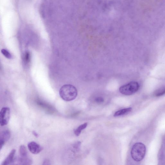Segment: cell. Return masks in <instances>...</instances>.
<instances>
[{
  "mask_svg": "<svg viewBox=\"0 0 165 165\" xmlns=\"http://www.w3.org/2000/svg\"><path fill=\"white\" fill-rule=\"evenodd\" d=\"M59 94L61 98L64 101H70L76 98L78 95V91L73 85H65L60 88Z\"/></svg>",
  "mask_w": 165,
  "mask_h": 165,
  "instance_id": "cell-1",
  "label": "cell"
},
{
  "mask_svg": "<svg viewBox=\"0 0 165 165\" xmlns=\"http://www.w3.org/2000/svg\"><path fill=\"white\" fill-rule=\"evenodd\" d=\"M146 152V147L143 144L141 143H135L131 150V157L135 161L140 162L145 157Z\"/></svg>",
  "mask_w": 165,
  "mask_h": 165,
  "instance_id": "cell-2",
  "label": "cell"
},
{
  "mask_svg": "<svg viewBox=\"0 0 165 165\" xmlns=\"http://www.w3.org/2000/svg\"><path fill=\"white\" fill-rule=\"evenodd\" d=\"M139 85L137 82L132 81L124 85L119 88V92L123 95L130 96L137 92L139 90Z\"/></svg>",
  "mask_w": 165,
  "mask_h": 165,
  "instance_id": "cell-3",
  "label": "cell"
},
{
  "mask_svg": "<svg viewBox=\"0 0 165 165\" xmlns=\"http://www.w3.org/2000/svg\"><path fill=\"white\" fill-rule=\"evenodd\" d=\"M10 117V110L9 108L4 107L2 108L0 113V124L1 126L8 124Z\"/></svg>",
  "mask_w": 165,
  "mask_h": 165,
  "instance_id": "cell-4",
  "label": "cell"
},
{
  "mask_svg": "<svg viewBox=\"0 0 165 165\" xmlns=\"http://www.w3.org/2000/svg\"><path fill=\"white\" fill-rule=\"evenodd\" d=\"M29 151L32 154H37L42 151L43 148L39 144L35 142L29 143L28 145Z\"/></svg>",
  "mask_w": 165,
  "mask_h": 165,
  "instance_id": "cell-5",
  "label": "cell"
},
{
  "mask_svg": "<svg viewBox=\"0 0 165 165\" xmlns=\"http://www.w3.org/2000/svg\"><path fill=\"white\" fill-rule=\"evenodd\" d=\"M36 102L37 105L42 108L46 112L51 114L55 112V109L51 105L39 99L37 100Z\"/></svg>",
  "mask_w": 165,
  "mask_h": 165,
  "instance_id": "cell-6",
  "label": "cell"
},
{
  "mask_svg": "<svg viewBox=\"0 0 165 165\" xmlns=\"http://www.w3.org/2000/svg\"><path fill=\"white\" fill-rule=\"evenodd\" d=\"M11 137V133L8 130L3 131L1 132L0 135V147L1 149L6 142L10 139Z\"/></svg>",
  "mask_w": 165,
  "mask_h": 165,
  "instance_id": "cell-7",
  "label": "cell"
},
{
  "mask_svg": "<svg viewBox=\"0 0 165 165\" xmlns=\"http://www.w3.org/2000/svg\"><path fill=\"white\" fill-rule=\"evenodd\" d=\"M16 150L13 149L9 154L8 157L5 159L4 161L3 162L1 165H8L13 164L16 161L15 158V157Z\"/></svg>",
  "mask_w": 165,
  "mask_h": 165,
  "instance_id": "cell-8",
  "label": "cell"
},
{
  "mask_svg": "<svg viewBox=\"0 0 165 165\" xmlns=\"http://www.w3.org/2000/svg\"><path fill=\"white\" fill-rule=\"evenodd\" d=\"M132 108H126L122 109L116 112L114 114V117H117L124 115L128 114L131 111Z\"/></svg>",
  "mask_w": 165,
  "mask_h": 165,
  "instance_id": "cell-9",
  "label": "cell"
},
{
  "mask_svg": "<svg viewBox=\"0 0 165 165\" xmlns=\"http://www.w3.org/2000/svg\"><path fill=\"white\" fill-rule=\"evenodd\" d=\"M19 152L20 155L19 157L23 158L29 157L27 150L24 145H22L20 147Z\"/></svg>",
  "mask_w": 165,
  "mask_h": 165,
  "instance_id": "cell-10",
  "label": "cell"
},
{
  "mask_svg": "<svg viewBox=\"0 0 165 165\" xmlns=\"http://www.w3.org/2000/svg\"><path fill=\"white\" fill-rule=\"evenodd\" d=\"M87 123H85L79 126L78 127L74 130V134L76 136L78 137L80 135L81 131L87 128Z\"/></svg>",
  "mask_w": 165,
  "mask_h": 165,
  "instance_id": "cell-11",
  "label": "cell"
},
{
  "mask_svg": "<svg viewBox=\"0 0 165 165\" xmlns=\"http://www.w3.org/2000/svg\"><path fill=\"white\" fill-rule=\"evenodd\" d=\"M165 94V87H162L156 90L154 93V95L156 97H159L162 96Z\"/></svg>",
  "mask_w": 165,
  "mask_h": 165,
  "instance_id": "cell-12",
  "label": "cell"
},
{
  "mask_svg": "<svg viewBox=\"0 0 165 165\" xmlns=\"http://www.w3.org/2000/svg\"><path fill=\"white\" fill-rule=\"evenodd\" d=\"M23 61L26 64H28L30 62L31 59V56L30 52L26 51L23 55Z\"/></svg>",
  "mask_w": 165,
  "mask_h": 165,
  "instance_id": "cell-13",
  "label": "cell"
},
{
  "mask_svg": "<svg viewBox=\"0 0 165 165\" xmlns=\"http://www.w3.org/2000/svg\"><path fill=\"white\" fill-rule=\"evenodd\" d=\"M1 52L2 54L4 56L8 59H11L12 58L10 53L7 50L5 49H2L1 50Z\"/></svg>",
  "mask_w": 165,
  "mask_h": 165,
  "instance_id": "cell-14",
  "label": "cell"
},
{
  "mask_svg": "<svg viewBox=\"0 0 165 165\" xmlns=\"http://www.w3.org/2000/svg\"><path fill=\"white\" fill-rule=\"evenodd\" d=\"M95 101L98 103H102L104 102V99L101 97H98L96 98Z\"/></svg>",
  "mask_w": 165,
  "mask_h": 165,
  "instance_id": "cell-15",
  "label": "cell"
},
{
  "mask_svg": "<svg viewBox=\"0 0 165 165\" xmlns=\"http://www.w3.org/2000/svg\"><path fill=\"white\" fill-rule=\"evenodd\" d=\"M81 142H78L76 143L74 145V147L76 149H78L79 147L80 146Z\"/></svg>",
  "mask_w": 165,
  "mask_h": 165,
  "instance_id": "cell-16",
  "label": "cell"
},
{
  "mask_svg": "<svg viewBox=\"0 0 165 165\" xmlns=\"http://www.w3.org/2000/svg\"><path fill=\"white\" fill-rule=\"evenodd\" d=\"M50 163V162L49 160H46L44 161L43 163V164H44V165H48V164H49Z\"/></svg>",
  "mask_w": 165,
  "mask_h": 165,
  "instance_id": "cell-17",
  "label": "cell"
},
{
  "mask_svg": "<svg viewBox=\"0 0 165 165\" xmlns=\"http://www.w3.org/2000/svg\"><path fill=\"white\" fill-rule=\"evenodd\" d=\"M32 134H33L35 137H38V136H39V135H38V134L36 131H33V132H32Z\"/></svg>",
  "mask_w": 165,
  "mask_h": 165,
  "instance_id": "cell-18",
  "label": "cell"
}]
</instances>
